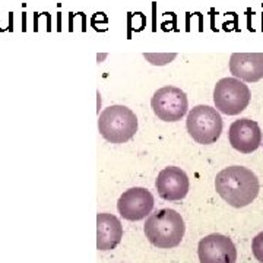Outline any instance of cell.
<instances>
[{
    "instance_id": "obj_1",
    "label": "cell",
    "mask_w": 263,
    "mask_h": 263,
    "mask_svg": "<svg viewBox=\"0 0 263 263\" xmlns=\"http://www.w3.org/2000/svg\"><path fill=\"white\" fill-rule=\"evenodd\" d=\"M215 189L230 206L245 208L257 197L260 186L252 170L231 165L216 174Z\"/></svg>"
},
{
    "instance_id": "obj_2",
    "label": "cell",
    "mask_w": 263,
    "mask_h": 263,
    "mask_svg": "<svg viewBox=\"0 0 263 263\" xmlns=\"http://www.w3.org/2000/svg\"><path fill=\"white\" fill-rule=\"evenodd\" d=\"M186 226L177 211L161 209L151 214L145 224V235L151 245L158 249H173L181 243Z\"/></svg>"
},
{
    "instance_id": "obj_3",
    "label": "cell",
    "mask_w": 263,
    "mask_h": 263,
    "mask_svg": "<svg viewBox=\"0 0 263 263\" xmlns=\"http://www.w3.org/2000/svg\"><path fill=\"white\" fill-rule=\"evenodd\" d=\"M98 130L105 141L124 143L130 141L138 130V119L124 105H110L100 114Z\"/></svg>"
},
{
    "instance_id": "obj_4",
    "label": "cell",
    "mask_w": 263,
    "mask_h": 263,
    "mask_svg": "<svg viewBox=\"0 0 263 263\" xmlns=\"http://www.w3.org/2000/svg\"><path fill=\"white\" fill-rule=\"evenodd\" d=\"M252 100L249 86L237 78L219 79L214 89V103L219 113L237 116L245 111Z\"/></svg>"
},
{
    "instance_id": "obj_5",
    "label": "cell",
    "mask_w": 263,
    "mask_h": 263,
    "mask_svg": "<svg viewBox=\"0 0 263 263\" xmlns=\"http://www.w3.org/2000/svg\"><path fill=\"white\" fill-rule=\"evenodd\" d=\"M189 135L202 145L215 143L222 133V119L216 108L209 105H196L187 114Z\"/></svg>"
},
{
    "instance_id": "obj_6",
    "label": "cell",
    "mask_w": 263,
    "mask_h": 263,
    "mask_svg": "<svg viewBox=\"0 0 263 263\" xmlns=\"http://www.w3.org/2000/svg\"><path fill=\"white\" fill-rule=\"evenodd\" d=\"M151 107L160 120L179 122L187 113V95L177 86L168 85L155 91L151 100Z\"/></svg>"
},
{
    "instance_id": "obj_7",
    "label": "cell",
    "mask_w": 263,
    "mask_h": 263,
    "mask_svg": "<svg viewBox=\"0 0 263 263\" xmlns=\"http://www.w3.org/2000/svg\"><path fill=\"white\" fill-rule=\"evenodd\" d=\"M200 263H235L237 249L230 237L209 234L200 240L197 247Z\"/></svg>"
},
{
    "instance_id": "obj_8",
    "label": "cell",
    "mask_w": 263,
    "mask_h": 263,
    "mask_svg": "<svg viewBox=\"0 0 263 263\" xmlns=\"http://www.w3.org/2000/svg\"><path fill=\"white\" fill-rule=\"evenodd\" d=\"M154 208V196L143 187H132L119 197V214L127 221H141L149 215Z\"/></svg>"
},
{
    "instance_id": "obj_9",
    "label": "cell",
    "mask_w": 263,
    "mask_h": 263,
    "mask_svg": "<svg viewBox=\"0 0 263 263\" xmlns=\"http://www.w3.org/2000/svg\"><path fill=\"white\" fill-rule=\"evenodd\" d=\"M228 141L235 151L252 154L262 143V130L259 124L250 119H238L228 129Z\"/></svg>"
},
{
    "instance_id": "obj_10",
    "label": "cell",
    "mask_w": 263,
    "mask_h": 263,
    "mask_svg": "<svg viewBox=\"0 0 263 263\" xmlns=\"http://www.w3.org/2000/svg\"><path fill=\"white\" fill-rule=\"evenodd\" d=\"M155 187L164 200L177 202L184 199L189 192L187 174L179 167H165L155 180Z\"/></svg>"
},
{
    "instance_id": "obj_11",
    "label": "cell",
    "mask_w": 263,
    "mask_h": 263,
    "mask_svg": "<svg viewBox=\"0 0 263 263\" xmlns=\"http://www.w3.org/2000/svg\"><path fill=\"white\" fill-rule=\"evenodd\" d=\"M230 72L243 82H257L263 78V53H234L230 57Z\"/></svg>"
},
{
    "instance_id": "obj_12",
    "label": "cell",
    "mask_w": 263,
    "mask_h": 263,
    "mask_svg": "<svg viewBox=\"0 0 263 263\" xmlns=\"http://www.w3.org/2000/svg\"><path fill=\"white\" fill-rule=\"evenodd\" d=\"M123 237V227L120 219L111 214L97 215V249L113 250L120 245Z\"/></svg>"
},
{
    "instance_id": "obj_13",
    "label": "cell",
    "mask_w": 263,
    "mask_h": 263,
    "mask_svg": "<svg viewBox=\"0 0 263 263\" xmlns=\"http://www.w3.org/2000/svg\"><path fill=\"white\" fill-rule=\"evenodd\" d=\"M143 57H145L149 63H152V65L162 66L167 65L170 62H173V60L177 57V54H176V53H171V54H168V53H165V54H162V53H160V54H157V53H154V54H146V53H145Z\"/></svg>"
},
{
    "instance_id": "obj_14",
    "label": "cell",
    "mask_w": 263,
    "mask_h": 263,
    "mask_svg": "<svg viewBox=\"0 0 263 263\" xmlns=\"http://www.w3.org/2000/svg\"><path fill=\"white\" fill-rule=\"evenodd\" d=\"M252 252H253L254 257L263 263V231L259 233L253 238V243H252Z\"/></svg>"
},
{
    "instance_id": "obj_15",
    "label": "cell",
    "mask_w": 263,
    "mask_h": 263,
    "mask_svg": "<svg viewBox=\"0 0 263 263\" xmlns=\"http://www.w3.org/2000/svg\"><path fill=\"white\" fill-rule=\"evenodd\" d=\"M9 31H12V13H9Z\"/></svg>"
}]
</instances>
